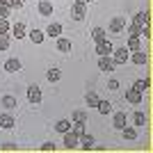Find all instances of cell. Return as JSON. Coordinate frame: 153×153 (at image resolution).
Here are the masks:
<instances>
[{"label":"cell","instance_id":"cell-21","mask_svg":"<svg viewBox=\"0 0 153 153\" xmlns=\"http://www.w3.org/2000/svg\"><path fill=\"white\" fill-rule=\"evenodd\" d=\"M0 105H2L5 110H14L19 103H16V96H9V94H7V96H2V98H0Z\"/></svg>","mask_w":153,"mask_h":153},{"label":"cell","instance_id":"cell-20","mask_svg":"<svg viewBox=\"0 0 153 153\" xmlns=\"http://www.w3.org/2000/svg\"><path fill=\"white\" fill-rule=\"evenodd\" d=\"M59 78H62V71H59L57 66H51V69L46 71V80H48V82H57Z\"/></svg>","mask_w":153,"mask_h":153},{"label":"cell","instance_id":"cell-29","mask_svg":"<svg viewBox=\"0 0 153 153\" xmlns=\"http://www.w3.org/2000/svg\"><path fill=\"white\" fill-rule=\"evenodd\" d=\"M126 48H128L130 53H133V51H140V48H142V44H140V37H128V44H126Z\"/></svg>","mask_w":153,"mask_h":153},{"label":"cell","instance_id":"cell-6","mask_svg":"<svg viewBox=\"0 0 153 153\" xmlns=\"http://www.w3.org/2000/svg\"><path fill=\"white\" fill-rule=\"evenodd\" d=\"M94 137H91L89 133H82L80 137H78V149H82V151H91V146H94Z\"/></svg>","mask_w":153,"mask_h":153},{"label":"cell","instance_id":"cell-13","mask_svg":"<svg viewBox=\"0 0 153 153\" xmlns=\"http://www.w3.org/2000/svg\"><path fill=\"white\" fill-rule=\"evenodd\" d=\"M123 27H126V19L123 16H114V19L110 21V32H123Z\"/></svg>","mask_w":153,"mask_h":153},{"label":"cell","instance_id":"cell-10","mask_svg":"<svg viewBox=\"0 0 153 153\" xmlns=\"http://www.w3.org/2000/svg\"><path fill=\"white\" fill-rule=\"evenodd\" d=\"M133 23H137V25H151V12H144V9H142V12H137L133 16Z\"/></svg>","mask_w":153,"mask_h":153},{"label":"cell","instance_id":"cell-24","mask_svg":"<svg viewBox=\"0 0 153 153\" xmlns=\"http://www.w3.org/2000/svg\"><path fill=\"white\" fill-rule=\"evenodd\" d=\"M57 51L64 53V55L71 53V41H69V39H64V37H57Z\"/></svg>","mask_w":153,"mask_h":153},{"label":"cell","instance_id":"cell-4","mask_svg":"<svg viewBox=\"0 0 153 153\" xmlns=\"http://www.w3.org/2000/svg\"><path fill=\"white\" fill-rule=\"evenodd\" d=\"M85 16H87V5L73 2V5H71V19L73 21H85Z\"/></svg>","mask_w":153,"mask_h":153},{"label":"cell","instance_id":"cell-18","mask_svg":"<svg viewBox=\"0 0 153 153\" xmlns=\"http://www.w3.org/2000/svg\"><path fill=\"white\" fill-rule=\"evenodd\" d=\"M98 101H101V98H98V94H96L94 89H89L87 94H85V103H87V108H96Z\"/></svg>","mask_w":153,"mask_h":153},{"label":"cell","instance_id":"cell-14","mask_svg":"<svg viewBox=\"0 0 153 153\" xmlns=\"http://www.w3.org/2000/svg\"><path fill=\"white\" fill-rule=\"evenodd\" d=\"M46 37H51V39L62 37V23H55V21H53L51 25L46 27Z\"/></svg>","mask_w":153,"mask_h":153},{"label":"cell","instance_id":"cell-23","mask_svg":"<svg viewBox=\"0 0 153 153\" xmlns=\"http://www.w3.org/2000/svg\"><path fill=\"white\" fill-rule=\"evenodd\" d=\"M71 133H76L78 137L87 133V121H71Z\"/></svg>","mask_w":153,"mask_h":153},{"label":"cell","instance_id":"cell-41","mask_svg":"<svg viewBox=\"0 0 153 153\" xmlns=\"http://www.w3.org/2000/svg\"><path fill=\"white\" fill-rule=\"evenodd\" d=\"M91 151H108V146H105V144H96V142H94Z\"/></svg>","mask_w":153,"mask_h":153},{"label":"cell","instance_id":"cell-37","mask_svg":"<svg viewBox=\"0 0 153 153\" xmlns=\"http://www.w3.org/2000/svg\"><path fill=\"white\" fill-rule=\"evenodd\" d=\"M12 25H9V21L7 19H0V34H9Z\"/></svg>","mask_w":153,"mask_h":153},{"label":"cell","instance_id":"cell-22","mask_svg":"<svg viewBox=\"0 0 153 153\" xmlns=\"http://www.w3.org/2000/svg\"><path fill=\"white\" fill-rule=\"evenodd\" d=\"M37 9H39L41 16H53V2H48V0H41Z\"/></svg>","mask_w":153,"mask_h":153},{"label":"cell","instance_id":"cell-30","mask_svg":"<svg viewBox=\"0 0 153 153\" xmlns=\"http://www.w3.org/2000/svg\"><path fill=\"white\" fill-rule=\"evenodd\" d=\"M96 110H98L101 114H110V112H112V103H110V101H98Z\"/></svg>","mask_w":153,"mask_h":153},{"label":"cell","instance_id":"cell-19","mask_svg":"<svg viewBox=\"0 0 153 153\" xmlns=\"http://www.w3.org/2000/svg\"><path fill=\"white\" fill-rule=\"evenodd\" d=\"M121 135H123V140L133 142V140H137V128H135V126H123L121 128Z\"/></svg>","mask_w":153,"mask_h":153},{"label":"cell","instance_id":"cell-5","mask_svg":"<svg viewBox=\"0 0 153 153\" xmlns=\"http://www.w3.org/2000/svg\"><path fill=\"white\" fill-rule=\"evenodd\" d=\"M98 69L105 71V73L114 71V69H117V64H114V59H112V55H101V57H98Z\"/></svg>","mask_w":153,"mask_h":153},{"label":"cell","instance_id":"cell-2","mask_svg":"<svg viewBox=\"0 0 153 153\" xmlns=\"http://www.w3.org/2000/svg\"><path fill=\"white\" fill-rule=\"evenodd\" d=\"M112 51H114V46H112L110 39H101V41H96V55H98V57H101V55H112Z\"/></svg>","mask_w":153,"mask_h":153},{"label":"cell","instance_id":"cell-11","mask_svg":"<svg viewBox=\"0 0 153 153\" xmlns=\"http://www.w3.org/2000/svg\"><path fill=\"white\" fill-rule=\"evenodd\" d=\"M0 128H5V130L16 128V119H14L9 112H2V114H0Z\"/></svg>","mask_w":153,"mask_h":153},{"label":"cell","instance_id":"cell-42","mask_svg":"<svg viewBox=\"0 0 153 153\" xmlns=\"http://www.w3.org/2000/svg\"><path fill=\"white\" fill-rule=\"evenodd\" d=\"M73 2H80V5H89V0H73Z\"/></svg>","mask_w":153,"mask_h":153},{"label":"cell","instance_id":"cell-9","mask_svg":"<svg viewBox=\"0 0 153 153\" xmlns=\"http://www.w3.org/2000/svg\"><path fill=\"white\" fill-rule=\"evenodd\" d=\"M142 98H144V94H142L140 89H135V87L126 89V101H128V103H133V105H137V103H142Z\"/></svg>","mask_w":153,"mask_h":153},{"label":"cell","instance_id":"cell-43","mask_svg":"<svg viewBox=\"0 0 153 153\" xmlns=\"http://www.w3.org/2000/svg\"><path fill=\"white\" fill-rule=\"evenodd\" d=\"M0 2H5V0H0Z\"/></svg>","mask_w":153,"mask_h":153},{"label":"cell","instance_id":"cell-17","mask_svg":"<svg viewBox=\"0 0 153 153\" xmlns=\"http://www.w3.org/2000/svg\"><path fill=\"white\" fill-rule=\"evenodd\" d=\"M112 126H114L117 130H121V128L126 126V112H114V117H112Z\"/></svg>","mask_w":153,"mask_h":153},{"label":"cell","instance_id":"cell-39","mask_svg":"<svg viewBox=\"0 0 153 153\" xmlns=\"http://www.w3.org/2000/svg\"><path fill=\"white\" fill-rule=\"evenodd\" d=\"M5 2L12 7V9H21V7H23V0H5Z\"/></svg>","mask_w":153,"mask_h":153},{"label":"cell","instance_id":"cell-3","mask_svg":"<svg viewBox=\"0 0 153 153\" xmlns=\"http://www.w3.org/2000/svg\"><path fill=\"white\" fill-rule=\"evenodd\" d=\"M128 55H130V51H128L126 46H121V48H114V51H112V59H114L117 66H119V64H126V62H128Z\"/></svg>","mask_w":153,"mask_h":153},{"label":"cell","instance_id":"cell-27","mask_svg":"<svg viewBox=\"0 0 153 153\" xmlns=\"http://www.w3.org/2000/svg\"><path fill=\"white\" fill-rule=\"evenodd\" d=\"M133 87H135V89H140L142 94H144L146 89H151V78H144V80H135Z\"/></svg>","mask_w":153,"mask_h":153},{"label":"cell","instance_id":"cell-40","mask_svg":"<svg viewBox=\"0 0 153 153\" xmlns=\"http://www.w3.org/2000/svg\"><path fill=\"white\" fill-rule=\"evenodd\" d=\"M142 37L151 39V25H142Z\"/></svg>","mask_w":153,"mask_h":153},{"label":"cell","instance_id":"cell-1","mask_svg":"<svg viewBox=\"0 0 153 153\" xmlns=\"http://www.w3.org/2000/svg\"><path fill=\"white\" fill-rule=\"evenodd\" d=\"M128 62H133V64H137V66H142V64H146V62H149V53L144 51V48H140V51H133L130 55H128Z\"/></svg>","mask_w":153,"mask_h":153},{"label":"cell","instance_id":"cell-25","mask_svg":"<svg viewBox=\"0 0 153 153\" xmlns=\"http://www.w3.org/2000/svg\"><path fill=\"white\" fill-rule=\"evenodd\" d=\"M133 126L135 128L146 126V114H144V112H135V114H133Z\"/></svg>","mask_w":153,"mask_h":153},{"label":"cell","instance_id":"cell-34","mask_svg":"<svg viewBox=\"0 0 153 153\" xmlns=\"http://www.w3.org/2000/svg\"><path fill=\"white\" fill-rule=\"evenodd\" d=\"M12 44V34H0V51H7Z\"/></svg>","mask_w":153,"mask_h":153},{"label":"cell","instance_id":"cell-16","mask_svg":"<svg viewBox=\"0 0 153 153\" xmlns=\"http://www.w3.org/2000/svg\"><path fill=\"white\" fill-rule=\"evenodd\" d=\"M27 37H30V41L32 44H44V39H46V32L44 30H37V27H34V30H30L27 32Z\"/></svg>","mask_w":153,"mask_h":153},{"label":"cell","instance_id":"cell-8","mask_svg":"<svg viewBox=\"0 0 153 153\" xmlns=\"http://www.w3.org/2000/svg\"><path fill=\"white\" fill-rule=\"evenodd\" d=\"M27 101H30L32 105H39V103H41V89H39L37 85H30V87H27Z\"/></svg>","mask_w":153,"mask_h":153},{"label":"cell","instance_id":"cell-31","mask_svg":"<svg viewBox=\"0 0 153 153\" xmlns=\"http://www.w3.org/2000/svg\"><path fill=\"white\" fill-rule=\"evenodd\" d=\"M91 39H94V41H101V39H108V32L103 30V27H94V30H91Z\"/></svg>","mask_w":153,"mask_h":153},{"label":"cell","instance_id":"cell-38","mask_svg":"<svg viewBox=\"0 0 153 153\" xmlns=\"http://www.w3.org/2000/svg\"><path fill=\"white\" fill-rule=\"evenodd\" d=\"M108 89L110 91H117V89H119V80H117V78H110V80H108Z\"/></svg>","mask_w":153,"mask_h":153},{"label":"cell","instance_id":"cell-32","mask_svg":"<svg viewBox=\"0 0 153 153\" xmlns=\"http://www.w3.org/2000/svg\"><path fill=\"white\" fill-rule=\"evenodd\" d=\"M71 121H87V112L85 110H73L71 112Z\"/></svg>","mask_w":153,"mask_h":153},{"label":"cell","instance_id":"cell-28","mask_svg":"<svg viewBox=\"0 0 153 153\" xmlns=\"http://www.w3.org/2000/svg\"><path fill=\"white\" fill-rule=\"evenodd\" d=\"M55 130H57V133H66V130H71V119H59L57 123H55Z\"/></svg>","mask_w":153,"mask_h":153},{"label":"cell","instance_id":"cell-15","mask_svg":"<svg viewBox=\"0 0 153 153\" xmlns=\"http://www.w3.org/2000/svg\"><path fill=\"white\" fill-rule=\"evenodd\" d=\"M5 71H7V73H19V71H21V59L19 57H9L5 62Z\"/></svg>","mask_w":153,"mask_h":153},{"label":"cell","instance_id":"cell-35","mask_svg":"<svg viewBox=\"0 0 153 153\" xmlns=\"http://www.w3.org/2000/svg\"><path fill=\"white\" fill-rule=\"evenodd\" d=\"M9 14H12V7L7 2H0V19H9Z\"/></svg>","mask_w":153,"mask_h":153},{"label":"cell","instance_id":"cell-36","mask_svg":"<svg viewBox=\"0 0 153 153\" xmlns=\"http://www.w3.org/2000/svg\"><path fill=\"white\" fill-rule=\"evenodd\" d=\"M0 151H19V144L16 142H5V144H0Z\"/></svg>","mask_w":153,"mask_h":153},{"label":"cell","instance_id":"cell-26","mask_svg":"<svg viewBox=\"0 0 153 153\" xmlns=\"http://www.w3.org/2000/svg\"><path fill=\"white\" fill-rule=\"evenodd\" d=\"M123 30L128 32V37H142V25H137V23H130V25H126Z\"/></svg>","mask_w":153,"mask_h":153},{"label":"cell","instance_id":"cell-7","mask_svg":"<svg viewBox=\"0 0 153 153\" xmlns=\"http://www.w3.org/2000/svg\"><path fill=\"white\" fill-rule=\"evenodd\" d=\"M64 149H66V151L78 149V135H76V133H71V130H66V133H64Z\"/></svg>","mask_w":153,"mask_h":153},{"label":"cell","instance_id":"cell-33","mask_svg":"<svg viewBox=\"0 0 153 153\" xmlns=\"http://www.w3.org/2000/svg\"><path fill=\"white\" fill-rule=\"evenodd\" d=\"M39 151H44V153H55V151H57V144H53V142H44V144L39 146Z\"/></svg>","mask_w":153,"mask_h":153},{"label":"cell","instance_id":"cell-12","mask_svg":"<svg viewBox=\"0 0 153 153\" xmlns=\"http://www.w3.org/2000/svg\"><path fill=\"white\" fill-rule=\"evenodd\" d=\"M9 34H12V37H16V39L27 37V27H25V23H14L12 30H9Z\"/></svg>","mask_w":153,"mask_h":153}]
</instances>
